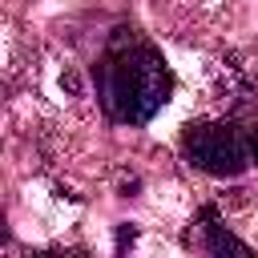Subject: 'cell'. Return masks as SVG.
I'll return each mask as SVG.
<instances>
[{
    "mask_svg": "<svg viewBox=\"0 0 258 258\" xmlns=\"http://www.w3.org/2000/svg\"><path fill=\"white\" fill-rule=\"evenodd\" d=\"M169 93L173 73L165 56L133 28H121L97 60V101L105 117L117 125H145L165 109Z\"/></svg>",
    "mask_w": 258,
    "mask_h": 258,
    "instance_id": "obj_1",
    "label": "cell"
},
{
    "mask_svg": "<svg viewBox=\"0 0 258 258\" xmlns=\"http://www.w3.org/2000/svg\"><path fill=\"white\" fill-rule=\"evenodd\" d=\"M198 246L210 250V254H250V246L226 230V222L218 218L214 206H206V210L198 214Z\"/></svg>",
    "mask_w": 258,
    "mask_h": 258,
    "instance_id": "obj_3",
    "label": "cell"
},
{
    "mask_svg": "<svg viewBox=\"0 0 258 258\" xmlns=\"http://www.w3.org/2000/svg\"><path fill=\"white\" fill-rule=\"evenodd\" d=\"M250 153H254V161H258V129L250 133Z\"/></svg>",
    "mask_w": 258,
    "mask_h": 258,
    "instance_id": "obj_4",
    "label": "cell"
},
{
    "mask_svg": "<svg viewBox=\"0 0 258 258\" xmlns=\"http://www.w3.org/2000/svg\"><path fill=\"white\" fill-rule=\"evenodd\" d=\"M181 149L202 173H214V177H234L254 161L250 141L234 121H198V125H189L185 137H181Z\"/></svg>",
    "mask_w": 258,
    "mask_h": 258,
    "instance_id": "obj_2",
    "label": "cell"
}]
</instances>
